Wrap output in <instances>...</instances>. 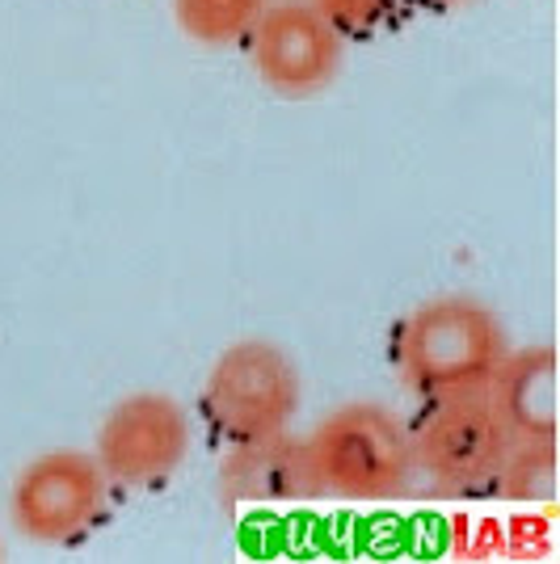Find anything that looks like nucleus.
<instances>
[{
    "mask_svg": "<svg viewBox=\"0 0 560 564\" xmlns=\"http://www.w3.org/2000/svg\"><path fill=\"white\" fill-rule=\"evenodd\" d=\"M506 346L497 312L472 295H434L405 312L392 333V362L400 383L418 400L481 392Z\"/></svg>",
    "mask_w": 560,
    "mask_h": 564,
    "instance_id": "f257e3e1",
    "label": "nucleus"
},
{
    "mask_svg": "<svg viewBox=\"0 0 560 564\" xmlns=\"http://www.w3.org/2000/svg\"><path fill=\"white\" fill-rule=\"evenodd\" d=\"M304 447L321 497L337 501H397L418 476L409 425L375 400L337 404L312 425V434H304Z\"/></svg>",
    "mask_w": 560,
    "mask_h": 564,
    "instance_id": "f03ea898",
    "label": "nucleus"
},
{
    "mask_svg": "<svg viewBox=\"0 0 560 564\" xmlns=\"http://www.w3.org/2000/svg\"><path fill=\"white\" fill-rule=\"evenodd\" d=\"M300 367L295 358L266 341V337H240L211 362L198 409L203 422L219 443H249L291 430L300 413Z\"/></svg>",
    "mask_w": 560,
    "mask_h": 564,
    "instance_id": "7ed1b4c3",
    "label": "nucleus"
},
{
    "mask_svg": "<svg viewBox=\"0 0 560 564\" xmlns=\"http://www.w3.org/2000/svg\"><path fill=\"white\" fill-rule=\"evenodd\" d=\"M110 510V480L94 451H43L13 476L9 518L25 543L76 547L101 527Z\"/></svg>",
    "mask_w": 560,
    "mask_h": 564,
    "instance_id": "20e7f679",
    "label": "nucleus"
},
{
    "mask_svg": "<svg viewBox=\"0 0 560 564\" xmlns=\"http://www.w3.org/2000/svg\"><path fill=\"white\" fill-rule=\"evenodd\" d=\"M409 443H413V468L434 489L460 497L489 494L514 438L481 388V392L421 400L418 422L409 425Z\"/></svg>",
    "mask_w": 560,
    "mask_h": 564,
    "instance_id": "39448f33",
    "label": "nucleus"
},
{
    "mask_svg": "<svg viewBox=\"0 0 560 564\" xmlns=\"http://www.w3.org/2000/svg\"><path fill=\"white\" fill-rule=\"evenodd\" d=\"M190 455V413L169 392H131L97 425L94 459L115 489H161Z\"/></svg>",
    "mask_w": 560,
    "mask_h": 564,
    "instance_id": "423d86ee",
    "label": "nucleus"
},
{
    "mask_svg": "<svg viewBox=\"0 0 560 564\" xmlns=\"http://www.w3.org/2000/svg\"><path fill=\"white\" fill-rule=\"evenodd\" d=\"M245 43L257 80L287 101L325 94L346 51V39L312 9V0H270Z\"/></svg>",
    "mask_w": 560,
    "mask_h": 564,
    "instance_id": "0eeeda50",
    "label": "nucleus"
},
{
    "mask_svg": "<svg viewBox=\"0 0 560 564\" xmlns=\"http://www.w3.org/2000/svg\"><path fill=\"white\" fill-rule=\"evenodd\" d=\"M316 497L321 489H316V476L308 464L304 438L291 430L233 443L219 464V501L228 510L300 506V501H316Z\"/></svg>",
    "mask_w": 560,
    "mask_h": 564,
    "instance_id": "6e6552de",
    "label": "nucleus"
},
{
    "mask_svg": "<svg viewBox=\"0 0 560 564\" xmlns=\"http://www.w3.org/2000/svg\"><path fill=\"white\" fill-rule=\"evenodd\" d=\"M485 397L514 443H557V350L548 341L502 354Z\"/></svg>",
    "mask_w": 560,
    "mask_h": 564,
    "instance_id": "1a4fd4ad",
    "label": "nucleus"
},
{
    "mask_svg": "<svg viewBox=\"0 0 560 564\" xmlns=\"http://www.w3.org/2000/svg\"><path fill=\"white\" fill-rule=\"evenodd\" d=\"M270 0H173V18L198 47H236L254 34Z\"/></svg>",
    "mask_w": 560,
    "mask_h": 564,
    "instance_id": "9d476101",
    "label": "nucleus"
},
{
    "mask_svg": "<svg viewBox=\"0 0 560 564\" xmlns=\"http://www.w3.org/2000/svg\"><path fill=\"white\" fill-rule=\"evenodd\" d=\"M552 480H557V443H510L502 471L489 494L523 506H543L552 501Z\"/></svg>",
    "mask_w": 560,
    "mask_h": 564,
    "instance_id": "9b49d317",
    "label": "nucleus"
},
{
    "mask_svg": "<svg viewBox=\"0 0 560 564\" xmlns=\"http://www.w3.org/2000/svg\"><path fill=\"white\" fill-rule=\"evenodd\" d=\"M405 0H312V9L325 18L342 39H367L379 25L397 18Z\"/></svg>",
    "mask_w": 560,
    "mask_h": 564,
    "instance_id": "f8f14e48",
    "label": "nucleus"
},
{
    "mask_svg": "<svg viewBox=\"0 0 560 564\" xmlns=\"http://www.w3.org/2000/svg\"><path fill=\"white\" fill-rule=\"evenodd\" d=\"M421 4H430V9H467L476 0H421Z\"/></svg>",
    "mask_w": 560,
    "mask_h": 564,
    "instance_id": "ddd939ff",
    "label": "nucleus"
},
{
    "mask_svg": "<svg viewBox=\"0 0 560 564\" xmlns=\"http://www.w3.org/2000/svg\"><path fill=\"white\" fill-rule=\"evenodd\" d=\"M0 556H4V547H0Z\"/></svg>",
    "mask_w": 560,
    "mask_h": 564,
    "instance_id": "4468645a",
    "label": "nucleus"
}]
</instances>
